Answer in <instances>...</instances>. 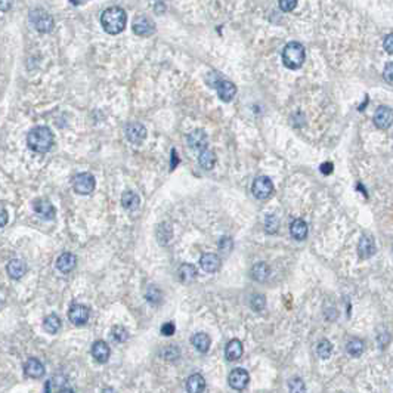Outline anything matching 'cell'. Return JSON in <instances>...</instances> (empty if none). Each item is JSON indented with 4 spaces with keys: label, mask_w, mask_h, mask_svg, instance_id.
Segmentation results:
<instances>
[{
    "label": "cell",
    "mask_w": 393,
    "mask_h": 393,
    "mask_svg": "<svg viewBox=\"0 0 393 393\" xmlns=\"http://www.w3.org/2000/svg\"><path fill=\"white\" fill-rule=\"evenodd\" d=\"M77 265V257L72 253H62L58 259H56V267L58 271H61L62 274H68Z\"/></svg>",
    "instance_id": "19"
},
{
    "label": "cell",
    "mask_w": 393,
    "mask_h": 393,
    "mask_svg": "<svg viewBox=\"0 0 393 393\" xmlns=\"http://www.w3.org/2000/svg\"><path fill=\"white\" fill-rule=\"evenodd\" d=\"M14 5V0H0V11L2 12H8Z\"/></svg>",
    "instance_id": "45"
},
{
    "label": "cell",
    "mask_w": 393,
    "mask_h": 393,
    "mask_svg": "<svg viewBox=\"0 0 393 393\" xmlns=\"http://www.w3.org/2000/svg\"><path fill=\"white\" fill-rule=\"evenodd\" d=\"M102 393H117L112 387H105L104 390H102Z\"/></svg>",
    "instance_id": "49"
},
{
    "label": "cell",
    "mask_w": 393,
    "mask_h": 393,
    "mask_svg": "<svg viewBox=\"0 0 393 393\" xmlns=\"http://www.w3.org/2000/svg\"><path fill=\"white\" fill-rule=\"evenodd\" d=\"M33 209L34 211L44 219V220H52L55 219L56 210L54 207V204L49 201V200H43V198H37L34 203H33Z\"/></svg>",
    "instance_id": "12"
},
{
    "label": "cell",
    "mask_w": 393,
    "mask_h": 393,
    "mask_svg": "<svg viewBox=\"0 0 393 393\" xmlns=\"http://www.w3.org/2000/svg\"><path fill=\"white\" fill-rule=\"evenodd\" d=\"M191 343H192V346L195 348L196 351L201 352V353H206V352H209V349H210L211 340L210 337L207 336L206 333H196V334H194L192 338H191Z\"/></svg>",
    "instance_id": "24"
},
{
    "label": "cell",
    "mask_w": 393,
    "mask_h": 393,
    "mask_svg": "<svg viewBox=\"0 0 393 393\" xmlns=\"http://www.w3.org/2000/svg\"><path fill=\"white\" fill-rule=\"evenodd\" d=\"M250 274H252L253 280L262 282V281L267 280V277H269V274H271V269H269V266H267L265 262H259V263L253 265Z\"/></svg>",
    "instance_id": "27"
},
{
    "label": "cell",
    "mask_w": 393,
    "mask_h": 393,
    "mask_svg": "<svg viewBox=\"0 0 393 393\" xmlns=\"http://www.w3.org/2000/svg\"><path fill=\"white\" fill-rule=\"evenodd\" d=\"M198 163L204 170H211L216 164V155L210 150H204L203 153H200L198 157Z\"/></svg>",
    "instance_id": "28"
},
{
    "label": "cell",
    "mask_w": 393,
    "mask_h": 393,
    "mask_svg": "<svg viewBox=\"0 0 393 393\" xmlns=\"http://www.w3.org/2000/svg\"><path fill=\"white\" fill-rule=\"evenodd\" d=\"M92 356L93 359L99 362V364H105L111 355V351H110V346L104 341V340H96L93 345H92Z\"/></svg>",
    "instance_id": "15"
},
{
    "label": "cell",
    "mask_w": 393,
    "mask_h": 393,
    "mask_svg": "<svg viewBox=\"0 0 393 393\" xmlns=\"http://www.w3.org/2000/svg\"><path fill=\"white\" fill-rule=\"evenodd\" d=\"M89 316H90V310L87 306H84V305H79V303H76V305H72L68 310V318H70V321L72 324H76V325H83L89 321Z\"/></svg>",
    "instance_id": "14"
},
{
    "label": "cell",
    "mask_w": 393,
    "mask_h": 393,
    "mask_svg": "<svg viewBox=\"0 0 393 393\" xmlns=\"http://www.w3.org/2000/svg\"><path fill=\"white\" fill-rule=\"evenodd\" d=\"M111 337L114 341L117 343H125L129 338V331L123 325H114L111 328Z\"/></svg>",
    "instance_id": "33"
},
{
    "label": "cell",
    "mask_w": 393,
    "mask_h": 393,
    "mask_svg": "<svg viewBox=\"0 0 393 393\" xmlns=\"http://www.w3.org/2000/svg\"><path fill=\"white\" fill-rule=\"evenodd\" d=\"M6 271H8V275L12 278V280L18 281L21 280L26 274H27V263L21 259H14L8 263L6 266Z\"/></svg>",
    "instance_id": "18"
},
{
    "label": "cell",
    "mask_w": 393,
    "mask_h": 393,
    "mask_svg": "<svg viewBox=\"0 0 393 393\" xmlns=\"http://www.w3.org/2000/svg\"><path fill=\"white\" fill-rule=\"evenodd\" d=\"M171 226L168 224H160L157 228V239L161 245H166L168 241L171 239Z\"/></svg>",
    "instance_id": "31"
},
{
    "label": "cell",
    "mask_w": 393,
    "mask_h": 393,
    "mask_svg": "<svg viewBox=\"0 0 393 393\" xmlns=\"http://www.w3.org/2000/svg\"><path fill=\"white\" fill-rule=\"evenodd\" d=\"M145 297L151 305H158L163 300V293L157 285H150L145 291Z\"/></svg>",
    "instance_id": "32"
},
{
    "label": "cell",
    "mask_w": 393,
    "mask_h": 393,
    "mask_svg": "<svg viewBox=\"0 0 393 393\" xmlns=\"http://www.w3.org/2000/svg\"><path fill=\"white\" fill-rule=\"evenodd\" d=\"M305 47L299 42H290L282 51V64L288 70H299L305 62Z\"/></svg>",
    "instance_id": "3"
},
{
    "label": "cell",
    "mask_w": 393,
    "mask_h": 393,
    "mask_svg": "<svg viewBox=\"0 0 393 393\" xmlns=\"http://www.w3.org/2000/svg\"><path fill=\"white\" fill-rule=\"evenodd\" d=\"M206 389V380L201 374H192L186 380V392L203 393Z\"/></svg>",
    "instance_id": "21"
},
{
    "label": "cell",
    "mask_w": 393,
    "mask_h": 393,
    "mask_svg": "<svg viewBox=\"0 0 393 393\" xmlns=\"http://www.w3.org/2000/svg\"><path fill=\"white\" fill-rule=\"evenodd\" d=\"M161 356H163L166 361H176V359L181 356V351H179L178 346L168 345V346H166V348L161 351Z\"/></svg>",
    "instance_id": "35"
},
{
    "label": "cell",
    "mask_w": 393,
    "mask_h": 393,
    "mask_svg": "<svg viewBox=\"0 0 393 393\" xmlns=\"http://www.w3.org/2000/svg\"><path fill=\"white\" fill-rule=\"evenodd\" d=\"M288 390L290 393H306V386L302 379H291L288 383Z\"/></svg>",
    "instance_id": "37"
},
{
    "label": "cell",
    "mask_w": 393,
    "mask_h": 393,
    "mask_svg": "<svg viewBox=\"0 0 393 393\" xmlns=\"http://www.w3.org/2000/svg\"><path fill=\"white\" fill-rule=\"evenodd\" d=\"M320 170H321V173H323V175L328 176V175H331V173H333V170H334V164H333V163H330V161L323 163V164H321V167H320Z\"/></svg>",
    "instance_id": "44"
},
{
    "label": "cell",
    "mask_w": 393,
    "mask_h": 393,
    "mask_svg": "<svg viewBox=\"0 0 393 393\" xmlns=\"http://www.w3.org/2000/svg\"><path fill=\"white\" fill-rule=\"evenodd\" d=\"M346 351L353 358H359L364 353V341L361 338H351L346 345Z\"/></svg>",
    "instance_id": "29"
},
{
    "label": "cell",
    "mask_w": 393,
    "mask_h": 393,
    "mask_svg": "<svg viewBox=\"0 0 393 393\" xmlns=\"http://www.w3.org/2000/svg\"><path fill=\"white\" fill-rule=\"evenodd\" d=\"M24 373L30 379H40L44 376V365L37 358H30L24 365Z\"/></svg>",
    "instance_id": "17"
},
{
    "label": "cell",
    "mask_w": 393,
    "mask_h": 393,
    "mask_svg": "<svg viewBox=\"0 0 393 393\" xmlns=\"http://www.w3.org/2000/svg\"><path fill=\"white\" fill-rule=\"evenodd\" d=\"M59 393H74V390L72 389H61Z\"/></svg>",
    "instance_id": "50"
},
{
    "label": "cell",
    "mask_w": 393,
    "mask_h": 393,
    "mask_svg": "<svg viewBox=\"0 0 393 393\" xmlns=\"http://www.w3.org/2000/svg\"><path fill=\"white\" fill-rule=\"evenodd\" d=\"M383 47H384V51H386L389 55H393V33L386 36V39H384V42H383Z\"/></svg>",
    "instance_id": "42"
},
{
    "label": "cell",
    "mask_w": 393,
    "mask_h": 393,
    "mask_svg": "<svg viewBox=\"0 0 393 393\" xmlns=\"http://www.w3.org/2000/svg\"><path fill=\"white\" fill-rule=\"evenodd\" d=\"M373 121L377 129H389L393 125V110L386 105H381L374 112Z\"/></svg>",
    "instance_id": "9"
},
{
    "label": "cell",
    "mask_w": 393,
    "mask_h": 393,
    "mask_svg": "<svg viewBox=\"0 0 393 393\" xmlns=\"http://www.w3.org/2000/svg\"><path fill=\"white\" fill-rule=\"evenodd\" d=\"M86 2H89V0H70L71 5H74V6H80V5H84Z\"/></svg>",
    "instance_id": "47"
},
{
    "label": "cell",
    "mask_w": 393,
    "mask_h": 393,
    "mask_svg": "<svg viewBox=\"0 0 393 393\" xmlns=\"http://www.w3.org/2000/svg\"><path fill=\"white\" fill-rule=\"evenodd\" d=\"M253 195L259 200H266L274 192V183L267 176H259L254 179L252 186Z\"/></svg>",
    "instance_id": "6"
},
{
    "label": "cell",
    "mask_w": 393,
    "mask_h": 393,
    "mask_svg": "<svg viewBox=\"0 0 393 393\" xmlns=\"http://www.w3.org/2000/svg\"><path fill=\"white\" fill-rule=\"evenodd\" d=\"M376 253V242L368 235H364L358 242V254L361 259H368Z\"/></svg>",
    "instance_id": "20"
},
{
    "label": "cell",
    "mask_w": 393,
    "mask_h": 393,
    "mask_svg": "<svg viewBox=\"0 0 393 393\" xmlns=\"http://www.w3.org/2000/svg\"><path fill=\"white\" fill-rule=\"evenodd\" d=\"M55 136L52 133V130L46 126H37L30 130L27 136L28 148L34 153H49L51 148L54 146Z\"/></svg>",
    "instance_id": "2"
},
{
    "label": "cell",
    "mask_w": 393,
    "mask_h": 393,
    "mask_svg": "<svg viewBox=\"0 0 393 393\" xmlns=\"http://www.w3.org/2000/svg\"><path fill=\"white\" fill-rule=\"evenodd\" d=\"M178 275H179V280L185 282V284H188V282H191V281H194L196 278L195 266L191 265V263H183L178 269Z\"/></svg>",
    "instance_id": "26"
},
{
    "label": "cell",
    "mask_w": 393,
    "mask_h": 393,
    "mask_svg": "<svg viewBox=\"0 0 393 393\" xmlns=\"http://www.w3.org/2000/svg\"><path fill=\"white\" fill-rule=\"evenodd\" d=\"M242 343L237 340V338H234V340H231L228 345H226V349H225V356H226V359L228 361H238L239 358L242 356Z\"/></svg>",
    "instance_id": "22"
},
{
    "label": "cell",
    "mask_w": 393,
    "mask_h": 393,
    "mask_svg": "<svg viewBox=\"0 0 393 393\" xmlns=\"http://www.w3.org/2000/svg\"><path fill=\"white\" fill-rule=\"evenodd\" d=\"M297 6V0H280V8L284 12H291Z\"/></svg>",
    "instance_id": "40"
},
{
    "label": "cell",
    "mask_w": 393,
    "mask_h": 393,
    "mask_svg": "<svg viewBox=\"0 0 393 393\" xmlns=\"http://www.w3.org/2000/svg\"><path fill=\"white\" fill-rule=\"evenodd\" d=\"M207 143H209L207 135L203 129H195L188 135V145L196 153H203L204 150H207Z\"/></svg>",
    "instance_id": "11"
},
{
    "label": "cell",
    "mask_w": 393,
    "mask_h": 393,
    "mask_svg": "<svg viewBox=\"0 0 393 393\" xmlns=\"http://www.w3.org/2000/svg\"><path fill=\"white\" fill-rule=\"evenodd\" d=\"M8 220H9V214H8V211L5 210V209H0V228L6 226Z\"/></svg>",
    "instance_id": "46"
},
{
    "label": "cell",
    "mask_w": 393,
    "mask_h": 393,
    "mask_svg": "<svg viewBox=\"0 0 393 393\" xmlns=\"http://www.w3.org/2000/svg\"><path fill=\"white\" fill-rule=\"evenodd\" d=\"M316 352H318V356H320L321 359H328V358L331 356V353H333V345H331L327 338H324V340H321V341L318 343Z\"/></svg>",
    "instance_id": "34"
},
{
    "label": "cell",
    "mask_w": 393,
    "mask_h": 393,
    "mask_svg": "<svg viewBox=\"0 0 393 393\" xmlns=\"http://www.w3.org/2000/svg\"><path fill=\"white\" fill-rule=\"evenodd\" d=\"M171 157H173V161H171V168H175L176 163H178V158H176V151H175V150L171 151Z\"/></svg>",
    "instance_id": "48"
},
{
    "label": "cell",
    "mask_w": 393,
    "mask_h": 393,
    "mask_svg": "<svg viewBox=\"0 0 393 393\" xmlns=\"http://www.w3.org/2000/svg\"><path fill=\"white\" fill-rule=\"evenodd\" d=\"M101 24H102V28L105 30V33H108L111 36L120 34L126 28V11L120 6H111V8L105 9L101 15Z\"/></svg>",
    "instance_id": "1"
},
{
    "label": "cell",
    "mask_w": 393,
    "mask_h": 393,
    "mask_svg": "<svg viewBox=\"0 0 393 393\" xmlns=\"http://www.w3.org/2000/svg\"><path fill=\"white\" fill-rule=\"evenodd\" d=\"M250 305H252V308L254 309L256 312H260V310H263V308L266 306V299H265V296L254 294L252 297V300H250Z\"/></svg>",
    "instance_id": "38"
},
{
    "label": "cell",
    "mask_w": 393,
    "mask_h": 393,
    "mask_svg": "<svg viewBox=\"0 0 393 393\" xmlns=\"http://www.w3.org/2000/svg\"><path fill=\"white\" fill-rule=\"evenodd\" d=\"M175 330H176V327H175V324L173 323H166L163 327H161V334L163 336H173L175 334Z\"/></svg>",
    "instance_id": "43"
},
{
    "label": "cell",
    "mask_w": 393,
    "mask_h": 393,
    "mask_svg": "<svg viewBox=\"0 0 393 393\" xmlns=\"http://www.w3.org/2000/svg\"><path fill=\"white\" fill-rule=\"evenodd\" d=\"M121 206L126 210H136L140 206V196L136 192H133V191H126L121 195Z\"/></svg>",
    "instance_id": "25"
},
{
    "label": "cell",
    "mask_w": 393,
    "mask_h": 393,
    "mask_svg": "<svg viewBox=\"0 0 393 393\" xmlns=\"http://www.w3.org/2000/svg\"><path fill=\"white\" fill-rule=\"evenodd\" d=\"M31 18H33V26L39 33H51L54 30L55 26L54 18L43 9H36L34 12H31Z\"/></svg>",
    "instance_id": "5"
},
{
    "label": "cell",
    "mask_w": 393,
    "mask_h": 393,
    "mask_svg": "<svg viewBox=\"0 0 393 393\" xmlns=\"http://www.w3.org/2000/svg\"><path fill=\"white\" fill-rule=\"evenodd\" d=\"M49 390H51V383L47 381V383H46V387H44V393H49Z\"/></svg>",
    "instance_id": "51"
},
{
    "label": "cell",
    "mask_w": 393,
    "mask_h": 393,
    "mask_svg": "<svg viewBox=\"0 0 393 393\" xmlns=\"http://www.w3.org/2000/svg\"><path fill=\"white\" fill-rule=\"evenodd\" d=\"M278 228H280V220H278V217L274 216V214L266 216V219H265V229H266L267 234H275V232L278 231Z\"/></svg>",
    "instance_id": "36"
},
{
    "label": "cell",
    "mask_w": 393,
    "mask_h": 393,
    "mask_svg": "<svg viewBox=\"0 0 393 393\" xmlns=\"http://www.w3.org/2000/svg\"><path fill=\"white\" fill-rule=\"evenodd\" d=\"M290 232L291 237L297 241H303L308 237V225L303 219H294L290 225Z\"/></svg>",
    "instance_id": "23"
},
{
    "label": "cell",
    "mask_w": 393,
    "mask_h": 393,
    "mask_svg": "<svg viewBox=\"0 0 393 393\" xmlns=\"http://www.w3.org/2000/svg\"><path fill=\"white\" fill-rule=\"evenodd\" d=\"M383 79H384L387 83L393 84V61L386 64V67H384V70H383Z\"/></svg>",
    "instance_id": "41"
},
{
    "label": "cell",
    "mask_w": 393,
    "mask_h": 393,
    "mask_svg": "<svg viewBox=\"0 0 393 393\" xmlns=\"http://www.w3.org/2000/svg\"><path fill=\"white\" fill-rule=\"evenodd\" d=\"M216 92H217V96L222 99L224 102H231L232 99L235 98L237 95V86L229 82V80H225V79H217L216 83L213 84Z\"/></svg>",
    "instance_id": "7"
},
{
    "label": "cell",
    "mask_w": 393,
    "mask_h": 393,
    "mask_svg": "<svg viewBox=\"0 0 393 393\" xmlns=\"http://www.w3.org/2000/svg\"><path fill=\"white\" fill-rule=\"evenodd\" d=\"M95 185H96V182H95L93 175H90V173H87V171L76 175L74 179H72V188H74V191H76L77 194H80V195H89V194H92L93 189H95Z\"/></svg>",
    "instance_id": "4"
},
{
    "label": "cell",
    "mask_w": 393,
    "mask_h": 393,
    "mask_svg": "<svg viewBox=\"0 0 393 393\" xmlns=\"http://www.w3.org/2000/svg\"><path fill=\"white\" fill-rule=\"evenodd\" d=\"M43 328H44V331H46V333H49V334H55L56 331L61 328V320H59V316L55 315V313L47 315V316L44 318V321H43Z\"/></svg>",
    "instance_id": "30"
},
{
    "label": "cell",
    "mask_w": 393,
    "mask_h": 393,
    "mask_svg": "<svg viewBox=\"0 0 393 393\" xmlns=\"http://www.w3.org/2000/svg\"><path fill=\"white\" fill-rule=\"evenodd\" d=\"M132 30L136 36H142V37H148L154 33V24L151 22V19L145 15H139L133 19L132 22Z\"/></svg>",
    "instance_id": "10"
},
{
    "label": "cell",
    "mask_w": 393,
    "mask_h": 393,
    "mask_svg": "<svg viewBox=\"0 0 393 393\" xmlns=\"http://www.w3.org/2000/svg\"><path fill=\"white\" fill-rule=\"evenodd\" d=\"M249 381H250V376L244 368H234L228 376L229 386L235 390H244L247 387Z\"/></svg>",
    "instance_id": "8"
},
{
    "label": "cell",
    "mask_w": 393,
    "mask_h": 393,
    "mask_svg": "<svg viewBox=\"0 0 393 393\" xmlns=\"http://www.w3.org/2000/svg\"><path fill=\"white\" fill-rule=\"evenodd\" d=\"M219 249H220V252L229 253L234 249V241L229 237H222L220 241H219Z\"/></svg>",
    "instance_id": "39"
},
{
    "label": "cell",
    "mask_w": 393,
    "mask_h": 393,
    "mask_svg": "<svg viewBox=\"0 0 393 393\" xmlns=\"http://www.w3.org/2000/svg\"><path fill=\"white\" fill-rule=\"evenodd\" d=\"M126 136L135 145H139L143 140L146 139V129L139 121H133L126 127Z\"/></svg>",
    "instance_id": "13"
},
{
    "label": "cell",
    "mask_w": 393,
    "mask_h": 393,
    "mask_svg": "<svg viewBox=\"0 0 393 393\" xmlns=\"http://www.w3.org/2000/svg\"><path fill=\"white\" fill-rule=\"evenodd\" d=\"M200 266L204 272L213 274V272L219 271V267H220V257L214 253H206L200 259Z\"/></svg>",
    "instance_id": "16"
}]
</instances>
